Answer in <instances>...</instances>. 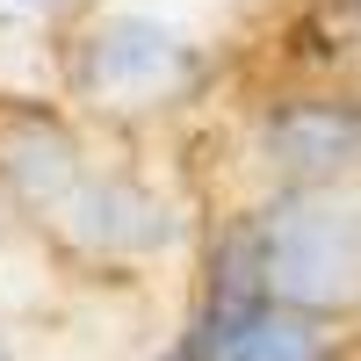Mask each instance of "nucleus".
I'll return each mask as SVG.
<instances>
[{
    "label": "nucleus",
    "mask_w": 361,
    "mask_h": 361,
    "mask_svg": "<svg viewBox=\"0 0 361 361\" xmlns=\"http://www.w3.org/2000/svg\"><path fill=\"white\" fill-rule=\"evenodd\" d=\"M87 8H94V0H0V29H80L87 22Z\"/></svg>",
    "instance_id": "obj_6"
},
{
    "label": "nucleus",
    "mask_w": 361,
    "mask_h": 361,
    "mask_svg": "<svg viewBox=\"0 0 361 361\" xmlns=\"http://www.w3.org/2000/svg\"><path fill=\"white\" fill-rule=\"evenodd\" d=\"M58 80H66V102L80 116L159 123L209 87V51L188 22H173L159 8H102L66 37Z\"/></svg>",
    "instance_id": "obj_2"
},
{
    "label": "nucleus",
    "mask_w": 361,
    "mask_h": 361,
    "mask_svg": "<svg viewBox=\"0 0 361 361\" xmlns=\"http://www.w3.org/2000/svg\"><path fill=\"white\" fill-rule=\"evenodd\" d=\"M253 159L275 188H354L361 180V94L354 87H282L246 123Z\"/></svg>",
    "instance_id": "obj_4"
},
{
    "label": "nucleus",
    "mask_w": 361,
    "mask_h": 361,
    "mask_svg": "<svg viewBox=\"0 0 361 361\" xmlns=\"http://www.w3.org/2000/svg\"><path fill=\"white\" fill-rule=\"evenodd\" d=\"M202 282L325 325L361 318V188H275L217 224Z\"/></svg>",
    "instance_id": "obj_1"
},
{
    "label": "nucleus",
    "mask_w": 361,
    "mask_h": 361,
    "mask_svg": "<svg viewBox=\"0 0 361 361\" xmlns=\"http://www.w3.org/2000/svg\"><path fill=\"white\" fill-rule=\"evenodd\" d=\"M58 253L102 260V267H145L166 260L180 238H188V217L166 188H152L137 166H102L87 159V173L66 188V202L37 224Z\"/></svg>",
    "instance_id": "obj_3"
},
{
    "label": "nucleus",
    "mask_w": 361,
    "mask_h": 361,
    "mask_svg": "<svg viewBox=\"0 0 361 361\" xmlns=\"http://www.w3.org/2000/svg\"><path fill=\"white\" fill-rule=\"evenodd\" d=\"M0 361H22V347H15V333L0 325Z\"/></svg>",
    "instance_id": "obj_7"
},
{
    "label": "nucleus",
    "mask_w": 361,
    "mask_h": 361,
    "mask_svg": "<svg viewBox=\"0 0 361 361\" xmlns=\"http://www.w3.org/2000/svg\"><path fill=\"white\" fill-rule=\"evenodd\" d=\"M340 8H347V22H354V29H361V0H340Z\"/></svg>",
    "instance_id": "obj_8"
},
{
    "label": "nucleus",
    "mask_w": 361,
    "mask_h": 361,
    "mask_svg": "<svg viewBox=\"0 0 361 361\" xmlns=\"http://www.w3.org/2000/svg\"><path fill=\"white\" fill-rule=\"evenodd\" d=\"M159 361H347V333L267 296L202 282Z\"/></svg>",
    "instance_id": "obj_5"
}]
</instances>
